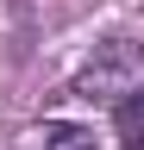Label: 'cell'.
<instances>
[{
	"label": "cell",
	"instance_id": "3957f363",
	"mask_svg": "<svg viewBox=\"0 0 144 150\" xmlns=\"http://www.w3.org/2000/svg\"><path fill=\"white\" fill-rule=\"evenodd\" d=\"M138 119H144V106H138V88L119 100V144L125 150H138Z\"/></svg>",
	"mask_w": 144,
	"mask_h": 150
},
{
	"label": "cell",
	"instance_id": "7a4b0ae2",
	"mask_svg": "<svg viewBox=\"0 0 144 150\" xmlns=\"http://www.w3.org/2000/svg\"><path fill=\"white\" fill-rule=\"evenodd\" d=\"M38 150H94V131H82V125H50Z\"/></svg>",
	"mask_w": 144,
	"mask_h": 150
},
{
	"label": "cell",
	"instance_id": "6da1fadb",
	"mask_svg": "<svg viewBox=\"0 0 144 150\" xmlns=\"http://www.w3.org/2000/svg\"><path fill=\"white\" fill-rule=\"evenodd\" d=\"M132 88H138V56H132V44H113L94 69L75 75V94H82V100H119V94H132Z\"/></svg>",
	"mask_w": 144,
	"mask_h": 150
}]
</instances>
